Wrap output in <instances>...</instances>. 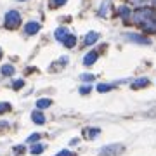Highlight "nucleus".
<instances>
[{
	"label": "nucleus",
	"mask_w": 156,
	"mask_h": 156,
	"mask_svg": "<svg viewBox=\"0 0 156 156\" xmlns=\"http://www.w3.org/2000/svg\"><path fill=\"white\" fill-rule=\"evenodd\" d=\"M132 17H134V21L139 26H142L146 31H156V12L153 9H147V7L137 9L132 14Z\"/></svg>",
	"instance_id": "f257e3e1"
},
{
	"label": "nucleus",
	"mask_w": 156,
	"mask_h": 156,
	"mask_svg": "<svg viewBox=\"0 0 156 156\" xmlns=\"http://www.w3.org/2000/svg\"><path fill=\"white\" fill-rule=\"evenodd\" d=\"M21 24V14L17 11H9L5 14V26L9 30H12V28H17Z\"/></svg>",
	"instance_id": "f03ea898"
},
{
	"label": "nucleus",
	"mask_w": 156,
	"mask_h": 156,
	"mask_svg": "<svg viewBox=\"0 0 156 156\" xmlns=\"http://www.w3.org/2000/svg\"><path fill=\"white\" fill-rule=\"evenodd\" d=\"M123 147L122 144H109V146H104L102 149H101L99 156H118L123 153Z\"/></svg>",
	"instance_id": "7ed1b4c3"
},
{
	"label": "nucleus",
	"mask_w": 156,
	"mask_h": 156,
	"mask_svg": "<svg viewBox=\"0 0 156 156\" xmlns=\"http://www.w3.org/2000/svg\"><path fill=\"white\" fill-rule=\"evenodd\" d=\"M125 38L130 40V42H134V44H140V45H151V40L142 37L139 33H125Z\"/></svg>",
	"instance_id": "20e7f679"
},
{
	"label": "nucleus",
	"mask_w": 156,
	"mask_h": 156,
	"mask_svg": "<svg viewBox=\"0 0 156 156\" xmlns=\"http://www.w3.org/2000/svg\"><path fill=\"white\" fill-rule=\"evenodd\" d=\"M24 31H26V35H35L40 31V23L37 21H30L26 26H24Z\"/></svg>",
	"instance_id": "39448f33"
},
{
	"label": "nucleus",
	"mask_w": 156,
	"mask_h": 156,
	"mask_svg": "<svg viewBox=\"0 0 156 156\" xmlns=\"http://www.w3.org/2000/svg\"><path fill=\"white\" fill-rule=\"evenodd\" d=\"M97 57H99V54L95 52V50H90V52H87L83 57V64L85 66H90V64H94L95 61H97Z\"/></svg>",
	"instance_id": "423d86ee"
},
{
	"label": "nucleus",
	"mask_w": 156,
	"mask_h": 156,
	"mask_svg": "<svg viewBox=\"0 0 156 156\" xmlns=\"http://www.w3.org/2000/svg\"><path fill=\"white\" fill-rule=\"evenodd\" d=\"M97 40H99V33H95V31H89V33L85 35L83 44L85 45H94Z\"/></svg>",
	"instance_id": "0eeeda50"
},
{
	"label": "nucleus",
	"mask_w": 156,
	"mask_h": 156,
	"mask_svg": "<svg viewBox=\"0 0 156 156\" xmlns=\"http://www.w3.org/2000/svg\"><path fill=\"white\" fill-rule=\"evenodd\" d=\"M68 35H69V31H68L64 26H61V28H57L56 31H54V37H56V40H59V42H62Z\"/></svg>",
	"instance_id": "6e6552de"
},
{
	"label": "nucleus",
	"mask_w": 156,
	"mask_h": 156,
	"mask_svg": "<svg viewBox=\"0 0 156 156\" xmlns=\"http://www.w3.org/2000/svg\"><path fill=\"white\" fill-rule=\"evenodd\" d=\"M31 120H33V123H37V125H42V123H45V116L42 111H33L31 113Z\"/></svg>",
	"instance_id": "1a4fd4ad"
},
{
	"label": "nucleus",
	"mask_w": 156,
	"mask_h": 156,
	"mask_svg": "<svg viewBox=\"0 0 156 156\" xmlns=\"http://www.w3.org/2000/svg\"><path fill=\"white\" fill-rule=\"evenodd\" d=\"M109 7H111V0H104V2H102V5H101V9H99V16L101 17H106Z\"/></svg>",
	"instance_id": "9d476101"
},
{
	"label": "nucleus",
	"mask_w": 156,
	"mask_h": 156,
	"mask_svg": "<svg viewBox=\"0 0 156 156\" xmlns=\"http://www.w3.org/2000/svg\"><path fill=\"white\" fill-rule=\"evenodd\" d=\"M62 44H64V47H68V49H73V47L76 45V37H75V35H68L66 38L62 40Z\"/></svg>",
	"instance_id": "9b49d317"
},
{
	"label": "nucleus",
	"mask_w": 156,
	"mask_h": 156,
	"mask_svg": "<svg viewBox=\"0 0 156 156\" xmlns=\"http://www.w3.org/2000/svg\"><path fill=\"white\" fill-rule=\"evenodd\" d=\"M99 128H85L83 130V135L87 137V139H95L97 135H99Z\"/></svg>",
	"instance_id": "f8f14e48"
},
{
	"label": "nucleus",
	"mask_w": 156,
	"mask_h": 156,
	"mask_svg": "<svg viewBox=\"0 0 156 156\" xmlns=\"http://www.w3.org/2000/svg\"><path fill=\"white\" fill-rule=\"evenodd\" d=\"M14 69H16V68L12 66V64H4L2 69H0V73H2L4 76H11V75H14Z\"/></svg>",
	"instance_id": "ddd939ff"
},
{
	"label": "nucleus",
	"mask_w": 156,
	"mask_h": 156,
	"mask_svg": "<svg viewBox=\"0 0 156 156\" xmlns=\"http://www.w3.org/2000/svg\"><path fill=\"white\" fill-rule=\"evenodd\" d=\"M147 83H149L147 78H137L134 83H132V89H142V87H146Z\"/></svg>",
	"instance_id": "4468645a"
},
{
	"label": "nucleus",
	"mask_w": 156,
	"mask_h": 156,
	"mask_svg": "<svg viewBox=\"0 0 156 156\" xmlns=\"http://www.w3.org/2000/svg\"><path fill=\"white\" fill-rule=\"evenodd\" d=\"M118 14H120V17H122V19H128V17L132 16V12H130V9H128L127 5L120 7V9H118Z\"/></svg>",
	"instance_id": "2eb2a0df"
},
{
	"label": "nucleus",
	"mask_w": 156,
	"mask_h": 156,
	"mask_svg": "<svg viewBox=\"0 0 156 156\" xmlns=\"http://www.w3.org/2000/svg\"><path fill=\"white\" fill-rule=\"evenodd\" d=\"M44 149H45L44 144H33L30 147V153H31V154H40V153H44Z\"/></svg>",
	"instance_id": "dca6fc26"
},
{
	"label": "nucleus",
	"mask_w": 156,
	"mask_h": 156,
	"mask_svg": "<svg viewBox=\"0 0 156 156\" xmlns=\"http://www.w3.org/2000/svg\"><path fill=\"white\" fill-rule=\"evenodd\" d=\"M50 104H52L50 99H38L37 101V108H38V109H45V108H49Z\"/></svg>",
	"instance_id": "f3484780"
},
{
	"label": "nucleus",
	"mask_w": 156,
	"mask_h": 156,
	"mask_svg": "<svg viewBox=\"0 0 156 156\" xmlns=\"http://www.w3.org/2000/svg\"><path fill=\"white\" fill-rule=\"evenodd\" d=\"M130 4H134V5H137L139 9H144L147 4H149V0H130Z\"/></svg>",
	"instance_id": "a211bd4d"
},
{
	"label": "nucleus",
	"mask_w": 156,
	"mask_h": 156,
	"mask_svg": "<svg viewBox=\"0 0 156 156\" xmlns=\"http://www.w3.org/2000/svg\"><path fill=\"white\" fill-rule=\"evenodd\" d=\"M113 87L111 85H108V83H99L97 85V92H109Z\"/></svg>",
	"instance_id": "6ab92c4d"
},
{
	"label": "nucleus",
	"mask_w": 156,
	"mask_h": 156,
	"mask_svg": "<svg viewBox=\"0 0 156 156\" xmlns=\"http://www.w3.org/2000/svg\"><path fill=\"white\" fill-rule=\"evenodd\" d=\"M80 78H82V82H94V80H95L94 75H89V73H83Z\"/></svg>",
	"instance_id": "aec40b11"
},
{
	"label": "nucleus",
	"mask_w": 156,
	"mask_h": 156,
	"mask_svg": "<svg viewBox=\"0 0 156 156\" xmlns=\"http://www.w3.org/2000/svg\"><path fill=\"white\" fill-rule=\"evenodd\" d=\"M24 85V80H16V82H12V89L14 90H19Z\"/></svg>",
	"instance_id": "412c9836"
},
{
	"label": "nucleus",
	"mask_w": 156,
	"mask_h": 156,
	"mask_svg": "<svg viewBox=\"0 0 156 156\" xmlns=\"http://www.w3.org/2000/svg\"><path fill=\"white\" fill-rule=\"evenodd\" d=\"M11 109V104L9 102H0V113H7Z\"/></svg>",
	"instance_id": "4be33fe9"
},
{
	"label": "nucleus",
	"mask_w": 156,
	"mask_h": 156,
	"mask_svg": "<svg viewBox=\"0 0 156 156\" xmlns=\"http://www.w3.org/2000/svg\"><path fill=\"white\" fill-rule=\"evenodd\" d=\"M66 2H68V0H52V2H50V5H52V7H61V5H64Z\"/></svg>",
	"instance_id": "5701e85b"
},
{
	"label": "nucleus",
	"mask_w": 156,
	"mask_h": 156,
	"mask_svg": "<svg viewBox=\"0 0 156 156\" xmlns=\"http://www.w3.org/2000/svg\"><path fill=\"white\" fill-rule=\"evenodd\" d=\"M38 139H40V134H31L28 137V144H33V142H37Z\"/></svg>",
	"instance_id": "b1692460"
},
{
	"label": "nucleus",
	"mask_w": 156,
	"mask_h": 156,
	"mask_svg": "<svg viewBox=\"0 0 156 156\" xmlns=\"http://www.w3.org/2000/svg\"><path fill=\"white\" fill-rule=\"evenodd\" d=\"M56 156H75V153H71V151H68V149H62V151H59Z\"/></svg>",
	"instance_id": "393cba45"
},
{
	"label": "nucleus",
	"mask_w": 156,
	"mask_h": 156,
	"mask_svg": "<svg viewBox=\"0 0 156 156\" xmlns=\"http://www.w3.org/2000/svg\"><path fill=\"white\" fill-rule=\"evenodd\" d=\"M89 92H90L89 85H82V87H80V94H89Z\"/></svg>",
	"instance_id": "a878e982"
},
{
	"label": "nucleus",
	"mask_w": 156,
	"mask_h": 156,
	"mask_svg": "<svg viewBox=\"0 0 156 156\" xmlns=\"http://www.w3.org/2000/svg\"><path fill=\"white\" fill-rule=\"evenodd\" d=\"M14 153H16V154H21V153H24V146H17V147H14Z\"/></svg>",
	"instance_id": "bb28decb"
},
{
	"label": "nucleus",
	"mask_w": 156,
	"mask_h": 156,
	"mask_svg": "<svg viewBox=\"0 0 156 156\" xmlns=\"http://www.w3.org/2000/svg\"><path fill=\"white\" fill-rule=\"evenodd\" d=\"M151 2H153V4H154V7H156V0H151Z\"/></svg>",
	"instance_id": "cd10ccee"
},
{
	"label": "nucleus",
	"mask_w": 156,
	"mask_h": 156,
	"mask_svg": "<svg viewBox=\"0 0 156 156\" xmlns=\"http://www.w3.org/2000/svg\"><path fill=\"white\" fill-rule=\"evenodd\" d=\"M0 57H2V49H0Z\"/></svg>",
	"instance_id": "c85d7f7f"
},
{
	"label": "nucleus",
	"mask_w": 156,
	"mask_h": 156,
	"mask_svg": "<svg viewBox=\"0 0 156 156\" xmlns=\"http://www.w3.org/2000/svg\"><path fill=\"white\" fill-rule=\"evenodd\" d=\"M19 2H23V0H19Z\"/></svg>",
	"instance_id": "c756f323"
}]
</instances>
